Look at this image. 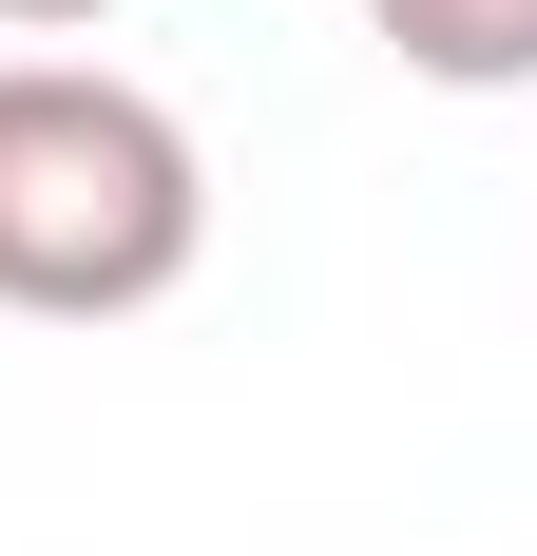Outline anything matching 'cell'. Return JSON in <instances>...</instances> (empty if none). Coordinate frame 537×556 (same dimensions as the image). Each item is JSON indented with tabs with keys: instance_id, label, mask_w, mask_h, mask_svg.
Returning a JSON list of instances; mask_svg holds the SVG:
<instances>
[{
	"instance_id": "cell-1",
	"label": "cell",
	"mask_w": 537,
	"mask_h": 556,
	"mask_svg": "<svg viewBox=\"0 0 537 556\" xmlns=\"http://www.w3.org/2000/svg\"><path fill=\"white\" fill-rule=\"evenodd\" d=\"M212 250L192 115L97 58H0V307L20 327H135Z\"/></svg>"
},
{
	"instance_id": "cell-3",
	"label": "cell",
	"mask_w": 537,
	"mask_h": 556,
	"mask_svg": "<svg viewBox=\"0 0 537 556\" xmlns=\"http://www.w3.org/2000/svg\"><path fill=\"white\" fill-rule=\"evenodd\" d=\"M0 20H20V39H77V20H115V0H0Z\"/></svg>"
},
{
	"instance_id": "cell-2",
	"label": "cell",
	"mask_w": 537,
	"mask_h": 556,
	"mask_svg": "<svg viewBox=\"0 0 537 556\" xmlns=\"http://www.w3.org/2000/svg\"><path fill=\"white\" fill-rule=\"evenodd\" d=\"M365 39L441 97H519L537 77V0H365Z\"/></svg>"
}]
</instances>
